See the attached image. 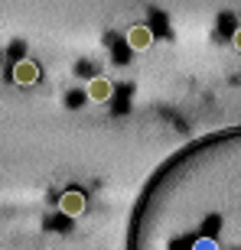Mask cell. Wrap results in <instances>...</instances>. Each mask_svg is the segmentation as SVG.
<instances>
[{
  "label": "cell",
  "mask_w": 241,
  "mask_h": 250,
  "mask_svg": "<svg viewBox=\"0 0 241 250\" xmlns=\"http://www.w3.org/2000/svg\"><path fill=\"white\" fill-rule=\"evenodd\" d=\"M59 211L69 218H78L85 211V195L82 192H62L59 195Z\"/></svg>",
  "instance_id": "obj_1"
},
{
  "label": "cell",
  "mask_w": 241,
  "mask_h": 250,
  "mask_svg": "<svg viewBox=\"0 0 241 250\" xmlns=\"http://www.w3.org/2000/svg\"><path fill=\"white\" fill-rule=\"evenodd\" d=\"M235 49H238V52H241V26L235 29Z\"/></svg>",
  "instance_id": "obj_5"
},
{
  "label": "cell",
  "mask_w": 241,
  "mask_h": 250,
  "mask_svg": "<svg viewBox=\"0 0 241 250\" xmlns=\"http://www.w3.org/2000/svg\"><path fill=\"white\" fill-rule=\"evenodd\" d=\"M111 82H108V78H92V82H88V88H85V94H88V98H92L95 104H104L108 101V98H111Z\"/></svg>",
  "instance_id": "obj_3"
},
{
  "label": "cell",
  "mask_w": 241,
  "mask_h": 250,
  "mask_svg": "<svg viewBox=\"0 0 241 250\" xmlns=\"http://www.w3.org/2000/svg\"><path fill=\"white\" fill-rule=\"evenodd\" d=\"M39 78V68H36V62H29V59H23V62H17L13 65V82L17 84H33Z\"/></svg>",
  "instance_id": "obj_4"
},
{
  "label": "cell",
  "mask_w": 241,
  "mask_h": 250,
  "mask_svg": "<svg viewBox=\"0 0 241 250\" xmlns=\"http://www.w3.org/2000/svg\"><path fill=\"white\" fill-rule=\"evenodd\" d=\"M127 46L130 49H150L153 46V29L150 26H130V33H127Z\"/></svg>",
  "instance_id": "obj_2"
}]
</instances>
